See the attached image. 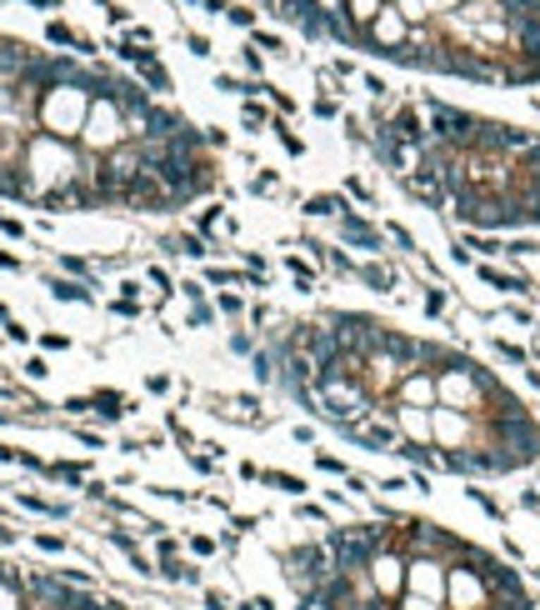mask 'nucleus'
<instances>
[{
  "mask_svg": "<svg viewBox=\"0 0 540 610\" xmlns=\"http://www.w3.org/2000/svg\"><path fill=\"white\" fill-rule=\"evenodd\" d=\"M140 75H145L155 90H171V75H166V66H160L155 55H150V61H140Z\"/></svg>",
  "mask_w": 540,
  "mask_h": 610,
  "instance_id": "obj_1",
  "label": "nucleus"
},
{
  "mask_svg": "<svg viewBox=\"0 0 540 610\" xmlns=\"http://www.w3.org/2000/svg\"><path fill=\"white\" fill-rule=\"evenodd\" d=\"M95 405H100V415H121V396H111V391H105V396H95Z\"/></svg>",
  "mask_w": 540,
  "mask_h": 610,
  "instance_id": "obj_2",
  "label": "nucleus"
},
{
  "mask_svg": "<svg viewBox=\"0 0 540 610\" xmlns=\"http://www.w3.org/2000/svg\"><path fill=\"white\" fill-rule=\"evenodd\" d=\"M50 40H56V45H70L75 35H70V25H61V20H56V25H50Z\"/></svg>",
  "mask_w": 540,
  "mask_h": 610,
  "instance_id": "obj_3",
  "label": "nucleus"
},
{
  "mask_svg": "<svg viewBox=\"0 0 540 610\" xmlns=\"http://www.w3.org/2000/svg\"><path fill=\"white\" fill-rule=\"evenodd\" d=\"M56 295H61V300H85V291H80V286H70V281H66V286H56Z\"/></svg>",
  "mask_w": 540,
  "mask_h": 610,
  "instance_id": "obj_4",
  "label": "nucleus"
}]
</instances>
